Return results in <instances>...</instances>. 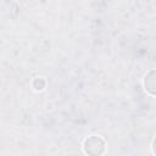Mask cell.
Returning <instances> with one entry per match:
<instances>
[{"label": "cell", "instance_id": "7a4b0ae2", "mask_svg": "<svg viewBox=\"0 0 156 156\" xmlns=\"http://www.w3.org/2000/svg\"><path fill=\"white\" fill-rule=\"evenodd\" d=\"M144 87L147 93L156 95V69H151L144 78Z\"/></svg>", "mask_w": 156, "mask_h": 156}, {"label": "cell", "instance_id": "6da1fadb", "mask_svg": "<svg viewBox=\"0 0 156 156\" xmlns=\"http://www.w3.org/2000/svg\"><path fill=\"white\" fill-rule=\"evenodd\" d=\"M106 144L101 136H89L84 141V151L90 156H101L105 152Z\"/></svg>", "mask_w": 156, "mask_h": 156}, {"label": "cell", "instance_id": "3957f363", "mask_svg": "<svg viewBox=\"0 0 156 156\" xmlns=\"http://www.w3.org/2000/svg\"><path fill=\"white\" fill-rule=\"evenodd\" d=\"M152 151H154V154L156 155V136H155V139H154V141H152Z\"/></svg>", "mask_w": 156, "mask_h": 156}]
</instances>
